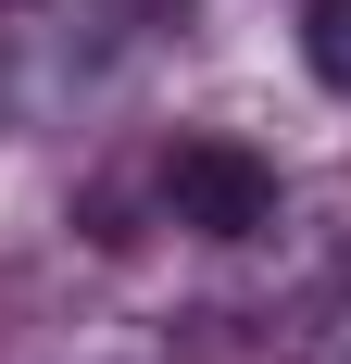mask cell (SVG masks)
Masks as SVG:
<instances>
[{"label": "cell", "instance_id": "obj_2", "mask_svg": "<svg viewBox=\"0 0 351 364\" xmlns=\"http://www.w3.org/2000/svg\"><path fill=\"white\" fill-rule=\"evenodd\" d=\"M301 63L351 101V0H314V13H301Z\"/></svg>", "mask_w": 351, "mask_h": 364}, {"label": "cell", "instance_id": "obj_3", "mask_svg": "<svg viewBox=\"0 0 351 364\" xmlns=\"http://www.w3.org/2000/svg\"><path fill=\"white\" fill-rule=\"evenodd\" d=\"M314 364H351V301H339V314L314 327Z\"/></svg>", "mask_w": 351, "mask_h": 364}, {"label": "cell", "instance_id": "obj_1", "mask_svg": "<svg viewBox=\"0 0 351 364\" xmlns=\"http://www.w3.org/2000/svg\"><path fill=\"white\" fill-rule=\"evenodd\" d=\"M163 214L201 226V239H264V226H276V164L239 151V139H201V151L163 164Z\"/></svg>", "mask_w": 351, "mask_h": 364}]
</instances>
